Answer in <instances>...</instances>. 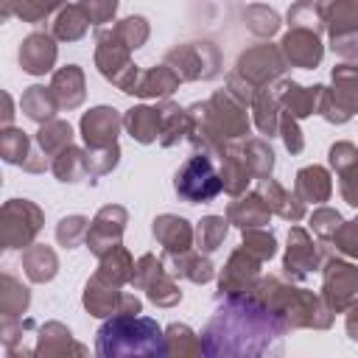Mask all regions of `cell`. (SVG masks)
Instances as JSON below:
<instances>
[{"mask_svg": "<svg viewBox=\"0 0 358 358\" xmlns=\"http://www.w3.org/2000/svg\"><path fill=\"white\" fill-rule=\"evenodd\" d=\"M176 190L187 201H207L221 190V179L215 176L213 162L207 157H193L176 173Z\"/></svg>", "mask_w": 358, "mask_h": 358, "instance_id": "cell-1", "label": "cell"}]
</instances>
